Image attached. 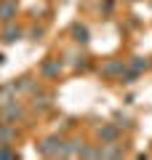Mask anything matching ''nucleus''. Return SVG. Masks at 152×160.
<instances>
[{"mask_svg":"<svg viewBox=\"0 0 152 160\" xmlns=\"http://www.w3.org/2000/svg\"><path fill=\"white\" fill-rule=\"evenodd\" d=\"M0 120H3V123H19V120H24V107L16 99L8 102V104H3V107H0Z\"/></svg>","mask_w":152,"mask_h":160,"instance_id":"nucleus-1","label":"nucleus"},{"mask_svg":"<svg viewBox=\"0 0 152 160\" xmlns=\"http://www.w3.org/2000/svg\"><path fill=\"white\" fill-rule=\"evenodd\" d=\"M62 149H64V142L59 136H48L38 144V152L45 158H62Z\"/></svg>","mask_w":152,"mask_h":160,"instance_id":"nucleus-2","label":"nucleus"},{"mask_svg":"<svg viewBox=\"0 0 152 160\" xmlns=\"http://www.w3.org/2000/svg\"><path fill=\"white\" fill-rule=\"evenodd\" d=\"M19 13V3L16 0H0V22H13V16Z\"/></svg>","mask_w":152,"mask_h":160,"instance_id":"nucleus-3","label":"nucleus"},{"mask_svg":"<svg viewBox=\"0 0 152 160\" xmlns=\"http://www.w3.org/2000/svg\"><path fill=\"white\" fill-rule=\"evenodd\" d=\"M59 72H62V64H59V59H45V62L40 64V75H43L45 80L59 78Z\"/></svg>","mask_w":152,"mask_h":160,"instance_id":"nucleus-4","label":"nucleus"},{"mask_svg":"<svg viewBox=\"0 0 152 160\" xmlns=\"http://www.w3.org/2000/svg\"><path fill=\"white\" fill-rule=\"evenodd\" d=\"M118 139H120L118 126L107 123V126H101V128H99V142H101V144H112V142H118Z\"/></svg>","mask_w":152,"mask_h":160,"instance_id":"nucleus-5","label":"nucleus"},{"mask_svg":"<svg viewBox=\"0 0 152 160\" xmlns=\"http://www.w3.org/2000/svg\"><path fill=\"white\" fill-rule=\"evenodd\" d=\"M123 72H125V64L120 62V59H115V62H107L104 64V67H101V75H104V78H123Z\"/></svg>","mask_w":152,"mask_h":160,"instance_id":"nucleus-6","label":"nucleus"},{"mask_svg":"<svg viewBox=\"0 0 152 160\" xmlns=\"http://www.w3.org/2000/svg\"><path fill=\"white\" fill-rule=\"evenodd\" d=\"M13 139H16L13 123H3V120H0V144H8V147H11Z\"/></svg>","mask_w":152,"mask_h":160,"instance_id":"nucleus-7","label":"nucleus"},{"mask_svg":"<svg viewBox=\"0 0 152 160\" xmlns=\"http://www.w3.org/2000/svg\"><path fill=\"white\" fill-rule=\"evenodd\" d=\"M16 91H19V86H16V83L0 86V107H3V104H8V102H13V99H16Z\"/></svg>","mask_w":152,"mask_h":160,"instance_id":"nucleus-8","label":"nucleus"},{"mask_svg":"<svg viewBox=\"0 0 152 160\" xmlns=\"http://www.w3.org/2000/svg\"><path fill=\"white\" fill-rule=\"evenodd\" d=\"M80 152H83V142L72 139V142H67V144H64V149H62V158H80Z\"/></svg>","mask_w":152,"mask_h":160,"instance_id":"nucleus-9","label":"nucleus"},{"mask_svg":"<svg viewBox=\"0 0 152 160\" xmlns=\"http://www.w3.org/2000/svg\"><path fill=\"white\" fill-rule=\"evenodd\" d=\"M32 107L35 109H48L51 107V93H45V91H35V96H32Z\"/></svg>","mask_w":152,"mask_h":160,"instance_id":"nucleus-10","label":"nucleus"},{"mask_svg":"<svg viewBox=\"0 0 152 160\" xmlns=\"http://www.w3.org/2000/svg\"><path fill=\"white\" fill-rule=\"evenodd\" d=\"M123 152L125 149L120 147L118 142H112V144H107V147L101 149V158H123Z\"/></svg>","mask_w":152,"mask_h":160,"instance_id":"nucleus-11","label":"nucleus"},{"mask_svg":"<svg viewBox=\"0 0 152 160\" xmlns=\"http://www.w3.org/2000/svg\"><path fill=\"white\" fill-rule=\"evenodd\" d=\"M19 38H22V29L13 27V24H8V27L3 29V43H16Z\"/></svg>","mask_w":152,"mask_h":160,"instance_id":"nucleus-12","label":"nucleus"},{"mask_svg":"<svg viewBox=\"0 0 152 160\" xmlns=\"http://www.w3.org/2000/svg\"><path fill=\"white\" fill-rule=\"evenodd\" d=\"M72 35H75L78 43H88V29H85L83 24H75V27H72Z\"/></svg>","mask_w":152,"mask_h":160,"instance_id":"nucleus-13","label":"nucleus"},{"mask_svg":"<svg viewBox=\"0 0 152 160\" xmlns=\"http://www.w3.org/2000/svg\"><path fill=\"white\" fill-rule=\"evenodd\" d=\"M128 69H134V72H136V75H139V72H141V69H147V62H144V59H139V56H136V59H134V62H131V64H128Z\"/></svg>","mask_w":152,"mask_h":160,"instance_id":"nucleus-14","label":"nucleus"},{"mask_svg":"<svg viewBox=\"0 0 152 160\" xmlns=\"http://www.w3.org/2000/svg\"><path fill=\"white\" fill-rule=\"evenodd\" d=\"M80 158H101V149H96V147H83Z\"/></svg>","mask_w":152,"mask_h":160,"instance_id":"nucleus-15","label":"nucleus"}]
</instances>
